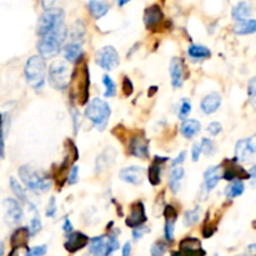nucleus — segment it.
<instances>
[{
    "label": "nucleus",
    "mask_w": 256,
    "mask_h": 256,
    "mask_svg": "<svg viewBox=\"0 0 256 256\" xmlns=\"http://www.w3.org/2000/svg\"><path fill=\"white\" fill-rule=\"evenodd\" d=\"M68 36V28L65 22H60L56 26L52 28L48 32L39 38L38 40V52H39V56L42 59H50L54 58L55 55L59 54L62 50V45H64L65 39Z\"/></svg>",
    "instance_id": "f257e3e1"
},
{
    "label": "nucleus",
    "mask_w": 256,
    "mask_h": 256,
    "mask_svg": "<svg viewBox=\"0 0 256 256\" xmlns=\"http://www.w3.org/2000/svg\"><path fill=\"white\" fill-rule=\"evenodd\" d=\"M19 178L28 189L35 192H46L52 186V178L32 165H22L19 168Z\"/></svg>",
    "instance_id": "f03ea898"
},
{
    "label": "nucleus",
    "mask_w": 256,
    "mask_h": 256,
    "mask_svg": "<svg viewBox=\"0 0 256 256\" xmlns=\"http://www.w3.org/2000/svg\"><path fill=\"white\" fill-rule=\"evenodd\" d=\"M110 115H112L110 105L105 100L100 99V98H95V99L90 100L88 102L86 108H85V116L92 122V125L99 132H102L106 128Z\"/></svg>",
    "instance_id": "7ed1b4c3"
},
{
    "label": "nucleus",
    "mask_w": 256,
    "mask_h": 256,
    "mask_svg": "<svg viewBox=\"0 0 256 256\" xmlns=\"http://www.w3.org/2000/svg\"><path fill=\"white\" fill-rule=\"evenodd\" d=\"M24 74L26 82L32 89H42L45 84V78H46V62L39 55H32L26 60Z\"/></svg>",
    "instance_id": "20e7f679"
},
{
    "label": "nucleus",
    "mask_w": 256,
    "mask_h": 256,
    "mask_svg": "<svg viewBox=\"0 0 256 256\" xmlns=\"http://www.w3.org/2000/svg\"><path fill=\"white\" fill-rule=\"evenodd\" d=\"M48 79H49L50 85L54 89H66L70 79H72L69 64L66 62H62V60H56V62H52L49 68V72H48Z\"/></svg>",
    "instance_id": "39448f33"
},
{
    "label": "nucleus",
    "mask_w": 256,
    "mask_h": 256,
    "mask_svg": "<svg viewBox=\"0 0 256 256\" xmlns=\"http://www.w3.org/2000/svg\"><path fill=\"white\" fill-rule=\"evenodd\" d=\"M72 82H76V92L78 99H79L80 104H86L89 102V72H88V64H82L80 69L72 74Z\"/></svg>",
    "instance_id": "423d86ee"
},
{
    "label": "nucleus",
    "mask_w": 256,
    "mask_h": 256,
    "mask_svg": "<svg viewBox=\"0 0 256 256\" xmlns=\"http://www.w3.org/2000/svg\"><path fill=\"white\" fill-rule=\"evenodd\" d=\"M95 62L102 70L112 72L115 68L119 66L120 56L116 50H115V48L108 45V46L98 50L96 54H95Z\"/></svg>",
    "instance_id": "0eeeda50"
},
{
    "label": "nucleus",
    "mask_w": 256,
    "mask_h": 256,
    "mask_svg": "<svg viewBox=\"0 0 256 256\" xmlns=\"http://www.w3.org/2000/svg\"><path fill=\"white\" fill-rule=\"evenodd\" d=\"M206 252L202 249V242L196 238H185L180 242L179 250L174 252L172 256H205Z\"/></svg>",
    "instance_id": "6e6552de"
},
{
    "label": "nucleus",
    "mask_w": 256,
    "mask_h": 256,
    "mask_svg": "<svg viewBox=\"0 0 256 256\" xmlns=\"http://www.w3.org/2000/svg\"><path fill=\"white\" fill-rule=\"evenodd\" d=\"M256 145H255V136L242 139L235 145V160H239L242 162H252L255 156Z\"/></svg>",
    "instance_id": "1a4fd4ad"
},
{
    "label": "nucleus",
    "mask_w": 256,
    "mask_h": 256,
    "mask_svg": "<svg viewBox=\"0 0 256 256\" xmlns=\"http://www.w3.org/2000/svg\"><path fill=\"white\" fill-rule=\"evenodd\" d=\"M5 206V222L9 226H16L22 222L24 218V212H22V208L19 202L14 199H5L4 200Z\"/></svg>",
    "instance_id": "9d476101"
},
{
    "label": "nucleus",
    "mask_w": 256,
    "mask_h": 256,
    "mask_svg": "<svg viewBox=\"0 0 256 256\" xmlns=\"http://www.w3.org/2000/svg\"><path fill=\"white\" fill-rule=\"evenodd\" d=\"M148 220L146 212H145V206L142 202H136L132 205V209H130L129 216L125 220V224L126 226L132 228H139L144 224Z\"/></svg>",
    "instance_id": "9b49d317"
},
{
    "label": "nucleus",
    "mask_w": 256,
    "mask_h": 256,
    "mask_svg": "<svg viewBox=\"0 0 256 256\" xmlns=\"http://www.w3.org/2000/svg\"><path fill=\"white\" fill-rule=\"evenodd\" d=\"M119 178L124 182H128V184L140 185L144 182L145 169L142 166H136V165L126 166L124 168V169L120 170Z\"/></svg>",
    "instance_id": "f8f14e48"
},
{
    "label": "nucleus",
    "mask_w": 256,
    "mask_h": 256,
    "mask_svg": "<svg viewBox=\"0 0 256 256\" xmlns=\"http://www.w3.org/2000/svg\"><path fill=\"white\" fill-rule=\"evenodd\" d=\"M164 20V12L158 4H152L148 6L144 12V24L149 30L159 26Z\"/></svg>",
    "instance_id": "ddd939ff"
},
{
    "label": "nucleus",
    "mask_w": 256,
    "mask_h": 256,
    "mask_svg": "<svg viewBox=\"0 0 256 256\" xmlns=\"http://www.w3.org/2000/svg\"><path fill=\"white\" fill-rule=\"evenodd\" d=\"M129 152L138 159H148L149 158V142L142 135H136L130 140Z\"/></svg>",
    "instance_id": "4468645a"
},
{
    "label": "nucleus",
    "mask_w": 256,
    "mask_h": 256,
    "mask_svg": "<svg viewBox=\"0 0 256 256\" xmlns=\"http://www.w3.org/2000/svg\"><path fill=\"white\" fill-rule=\"evenodd\" d=\"M89 236L82 234V232H72V234L68 235L66 242H65L64 248L69 252H78L82 249H84L89 244Z\"/></svg>",
    "instance_id": "2eb2a0df"
},
{
    "label": "nucleus",
    "mask_w": 256,
    "mask_h": 256,
    "mask_svg": "<svg viewBox=\"0 0 256 256\" xmlns=\"http://www.w3.org/2000/svg\"><path fill=\"white\" fill-rule=\"evenodd\" d=\"M89 254L88 256H112L106 235L92 238L89 240Z\"/></svg>",
    "instance_id": "dca6fc26"
},
{
    "label": "nucleus",
    "mask_w": 256,
    "mask_h": 256,
    "mask_svg": "<svg viewBox=\"0 0 256 256\" xmlns=\"http://www.w3.org/2000/svg\"><path fill=\"white\" fill-rule=\"evenodd\" d=\"M170 76L174 89L182 86L184 82V62L180 58H172L170 62Z\"/></svg>",
    "instance_id": "f3484780"
},
{
    "label": "nucleus",
    "mask_w": 256,
    "mask_h": 256,
    "mask_svg": "<svg viewBox=\"0 0 256 256\" xmlns=\"http://www.w3.org/2000/svg\"><path fill=\"white\" fill-rule=\"evenodd\" d=\"M222 165H216V166L208 168L206 172H204V189L206 192H212L216 185L219 184L220 180L222 179Z\"/></svg>",
    "instance_id": "a211bd4d"
},
{
    "label": "nucleus",
    "mask_w": 256,
    "mask_h": 256,
    "mask_svg": "<svg viewBox=\"0 0 256 256\" xmlns=\"http://www.w3.org/2000/svg\"><path fill=\"white\" fill-rule=\"evenodd\" d=\"M222 105V95L218 92H212L208 94L206 96L202 98V102H200V108H202V112L206 115L214 114Z\"/></svg>",
    "instance_id": "6ab92c4d"
},
{
    "label": "nucleus",
    "mask_w": 256,
    "mask_h": 256,
    "mask_svg": "<svg viewBox=\"0 0 256 256\" xmlns=\"http://www.w3.org/2000/svg\"><path fill=\"white\" fill-rule=\"evenodd\" d=\"M29 238L30 234L28 228H18V229L12 232V238H10L12 250H19L20 248H26Z\"/></svg>",
    "instance_id": "aec40b11"
},
{
    "label": "nucleus",
    "mask_w": 256,
    "mask_h": 256,
    "mask_svg": "<svg viewBox=\"0 0 256 256\" xmlns=\"http://www.w3.org/2000/svg\"><path fill=\"white\" fill-rule=\"evenodd\" d=\"M252 14V5L250 2H240L232 8V16L236 22L248 20Z\"/></svg>",
    "instance_id": "412c9836"
},
{
    "label": "nucleus",
    "mask_w": 256,
    "mask_h": 256,
    "mask_svg": "<svg viewBox=\"0 0 256 256\" xmlns=\"http://www.w3.org/2000/svg\"><path fill=\"white\" fill-rule=\"evenodd\" d=\"M200 130H202V124L195 119H186L180 125V132L186 139H192L194 136H196Z\"/></svg>",
    "instance_id": "4be33fe9"
},
{
    "label": "nucleus",
    "mask_w": 256,
    "mask_h": 256,
    "mask_svg": "<svg viewBox=\"0 0 256 256\" xmlns=\"http://www.w3.org/2000/svg\"><path fill=\"white\" fill-rule=\"evenodd\" d=\"M64 58L70 62H79L84 58V52L80 44L69 42L64 48Z\"/></svg>",
    "instance_id": "5701e85b"
},
{
    "label": "nucleus",
    "mask_w": 256,
    "mask_h": 256,
    "mask_svg": "<svg viewBox=\"0 0 256 256\" xmlns=\"http://www.w3.org/2000/svg\"><path fill=\"white\" fill-rule=\"evenodd\" d=\"M185 170L182 166L172 168L169 175V188L174 194H178L182 188V182L184 179Z\"/></svg>",
    "instance_id": "b1692460"
},
{
    "label": "nucleus",
    "mask_w": 256,
    "mask_h": 256,
    "mask_svg": "<svg viewBox=\"0 0 256 256\" xmlns=\"http://www.w3.org/2000/svg\"><path fill=\"white\" fill-rule=\"evenodd\" d=\"M88 8H89L90 14L92 15L94 19H102L104 15L108 14L110 9V4L109 2H96V0H92V2H86Z\"/></svg>",
    "instance_id": "393cba45"
},
{
    "label": "nucleus",
    "mask_w": 256,
    "mask_h": 256,
    "mask_svg": "<svg viewBox=\"0 0 256 256\" xmlns=\"http://www.w3.org/2000/svg\"><path fill=\"white\" fill-rule=\"evenodd\" d=\"M28 204H29L30 212H32V220H30V225L28 229H29L30 236H35L36 234H39L40 230H42V220H40V215H39V212H38V208L30 202H28Z\"/></svg>",
    "instance_id": "a878e982"
},
{
    "label": "nucleus",
    "mask_w": 256,
    "mask_h": 256,
    "mask_svg": "<svg viewBox=\"0 0 256 256\" xmlns=\"http://www.w3.org/2000/svg\"><path fill=\"white\" fill-rule=\"evenodd\" d=\"M188 55L194 60H204L206 58H210L212 52H210L209 48L204 46V45L192 44L188 49Z\"/></svg>",
    "instance_id": "bb28decb"
},
{
    "label": "nucleus",
    "mask_w": 256,
    "mask_h": 256,
    "mask_svg": "<svg viewBox=\"0 0 256 256\" xmlns=\"http://www.w3.org/2000/svg\"><path fill=\"white\" fill-rule=\"evenodd\" d=\"M245 190V184L242 180H234V182H230L226 188H225V196L228 199H235V198H239L240 195H242Z\"/></svg>",
    "instance_id": "cd10ccee"
},
{
    "label": "nucleus",
    "mask_w": 256,
    "mask_h": 256,
    "mask_svg": "<svg viewBox=\"0 0 256 256\" xmlns=\"http://www.w3.org/2000/svg\"><path fill=\"white\" fill-rule=\"evenodd\" d=\"M256 30V20L255 19H248L242 20V22H236L234 26V32L239 35H248L254 34Z\"/></svg>",
    "instance_id": "c85d7f7f"
},
{
    "label": "nucleus",
    "mask_w": 256,
    "mask_h": 256,
    "mask_svg": "<svg viewBox=\"0 0 256 256\" xmlns=\"http://www.w3.org/2000/svg\"><path fill=\"white\" fill-rule=\"evenodd\" d=\"M148 180L152 186H158L162 182V165L152 162L148 169Z\"/></svg>",
    "instance_id": "c756f323"
},
{
    "label": "nucleus",
    "mask_w": 256,
    "mask_h": 256,
    "mask_svg": "<svg viewBox=\"0 0 256 256\" xmlns=\"http://www.w3.org/2000/svg\"><path fill=\"white\" fill-rule=\"evenodd\" d=\"M100 156L104 158V160L96 159V162H95V164H96L98 170H99V172H102V170L108 169V168L112 164L115 158V152L112 149V148H109V149H105V152H102Z\"/></svg>",
    "instance_id": "7c9ffc66"
},
{
    "label": "nucleus",
    "mask_w": 256,
    "mask_h": 256,
    "mask_svg": "<svg viewBox=\"0 0 256 256\" xmlns=\"http://www.w3.org/2000/svg\"><path fill=\"white\" fill-rule=\"evenodd\" d=\"M10 189H12V194L16 196V199L19 200V202H29V200H28V196H26V192H25V190L22 189V186L20 185V182H18L15 178H10Z\"/></svg>",
    "instance_id": "2f4dec72"
},
{
    "label": "nucleus",
    "mask_w": 256,
    "mask_h": 256,
    "mask_svg": "<svg viewBox=\"0 0 256 256\" xmlns=\"http://www.w3.org/2000/svg\"><path fill=\"white\" fill-rule=\"evenodd\" d=\"M178 218H165V226H164V236L168 242H174L175 235V222Z\"/></svg>",
    "instance_id": "473e14b6"
},
{
    "label": "nucleus",
    "mask_w": 256,
    "mask_h": 256,
    "mask_svg": "<svg viewBox=\"0 0 256 256\" xmlns=\"http://www.w3.org/2000/svg\"><path fill=\"white\" fill-rule=\"evenodd\" d=\"M200 219V208H195V209L192 210H186L184 212V225L186 228L192 226V225L196 224Z\"/></svg>",
    "instance_id": "72a5a7b5"
},
{
    "label": "nucleus",
    "mask_w": 256,
    "mask_h": 256,
    "mask_svg": "<svg viewBox=\"0 0 256 256\" xmlns=\"http://www.w3.org/2000/svg\"><path fill=\"white\" fill-rule=\"evenodd\" d=\"M102 84H104L105 86V98H112L116 95V84H115L114 80H112L108 74L102 75Z\"/></svg>",
    "instance_id": "f704fd0d"
},
{
    "label": "nucleus",
    "mask_w": 256,
    "mask_h": 256,
    "mask_svg": "<svg viewBox=\"0 0 256 256\" xmlns=\"http://www.w3.org/2000/svg\"><path fill=\"white\" fill-rule=\"evenodd\" d=\"M200 148H202V152H204L206 156H212L216 152L214 142L212 139H208V138H202V142H200Z\"/></svg>",
    "instance_id": "c9c22d12"
},
{
    "label": "nucleus",
    "mask_w": 256,
    "mask_h": 256,
    "mask_svg": "<svg viewBox=\"0 0 256 256\" xmlns=\"http://www.w3.org/2000/svg\"><path fill=\"white\" fill-rule=\"evenodd\" d=\"M190 112H192V102H189V99H182L179 109V119L184 122V120L188 119Z\"/></svg>",
    "instance_id": "e433bc0d"
},
{
    "label": "nucleus",
    "mask_w": 256,
    "mask_h": 256,
    "mask_svg": "<svg viewBox=\"0 0 256 256\" xmlns=\"http://www.w3.org/2000/svg\"><path fill=\"white\" fill-rule=\"evenodd\" d=\"M165 252H166V244L162 242H155L152 246V250H150L152 256H164Z\"/></svg>",
    "instance_id": "4c0bfd02"
},
{
    "label": "nucleus",
    "mask_w": 256,
    "mask_h": 256,
    "mask_svg": "<svg viewBox=\"0 0 256 256\" xmlns=\"http://www.w3.org/2000/svg\"><path fill=\"white\" fill-rule=\"evenodd\" d=\"M48 252L46 245H39V246L32 248L26 252V254L24 256H44Z\"/></svg>",
    "instance_id": "58836bf2"
},
{
    "label": "nucleus",
    "mask_w": 256,
    "mask_h": 256,
    "mask_svg": "<svg viewBox=\"0 0 256 256\" xmlns=\"http://www.w3.org/2000/svg\"><path fill=\"white\" fill-rule=\"evenodd\" d=\"M55 214H56V202H55V198H50L49 202L46 205V210H45V215L48 218H54Z\"/></svg>",
    "instance_id": "ea45409f"
},
{
    "label": "nucleus",
    "mask_w": 256,
    "mask_h": 256,
    "mask_svg": "<svg viewBox=\"0 0 256 256\" xmlns=\"http://www.w3.org/2000/svg\"><path fill=\"white\" fill-rule=\"evenodd\" d=\"M222 132V125L220 124L219 122H210L209 126H208V132H209L212 136H218Z\"/></svg>",
    "instance_id": "a19ab883"
},
{
    "label": "nucleus",
    "mask_w": 256,
    "mask_h": 256,
    "mask_svg": "<svg viewBox=\"0 0 256 256\" xmlns=\"http://www.w3.org/2000/svg\"><path fill=\"white\" fill-rule=\"evenodd\" d=\"M122 92L125 96H130L134 92V85L128 76H124V80H122Z\"/></svg>",
    "instance_id": "79ce46f5"
},
{
    "label": "nucleus",
    "mask_w": 256,
    "mask_h": 256,
    "mask_svg": "<svg viewBox=\"0 0 256 256\" xmlns=\"http://www.w3.org/2000/svg\"><path fill=\"white\" fill-rule=\"evenodd\" d=\"M149 232V229H148L146 226H139V228H135V229H132V239L135 240V242H139L140 239H142V236H144L145 234H148Z\"/></svg>",
    "instance_id": "37998d69"
},
{
    "label": "nucleus",
    "mask_w": 256,
    "mask_h": 256,
    "mask_svg": "<svg viewBox=\"0 0 256 256\" xmlns=\"http://www.w3.org/2000/svg\"><path fill=\"white\" fill-rule=\"evenodd\" d=\"M78 178H79V166L78 165H72V169H70V174H69V185H74L78 182Z\"/></svg>",
    "instance_id": "c03bdc74"
},
{
    "label": "nucleus",
    "mask_w": 256,
    "mask_h": 256,
    "mask_svg": "<svg viewBox=\"0 0 256 256\" xmlns=\"http://www.w3.org/2000/svg\"><path fill=\"white\" fill-rule=\"evenodd\" d=\"M256 79L255 78H252L249 82V85H248V92H249L250 102H252V105H255V92H256Z\"/></svg>",
    "instance_id": "a18cd8bd"
},
{
    "label": "nucleus",
    "mask_w": 256,
    "mask_h": 256,
    "mask_svg": "<svg viewBox=\"0 0 256 256\" xmlns=\"http://www.w3.org/2000/svg\"><path fill=\"white\" fill-rule=\"evenodd\" d=\"M200 154H202V148H200V142H195L192 148V162H199Z\"/></svg>",
    "instance_id": "49530a36"
},
{
    "label": "nucleus",
    "mask_w": 256,
    "mask_h": 256,
    "mask_svg": "<svg viewBox=\"0 0 256 256\" xmlns=\"http://www.w3.org/2000/svg\"><path fill=\"white\" fill-rule=\"evenodd\" d=\"M186 152H180L179 155H178L176 158H175L174 160H172V168H176V166H182V162H185V160H186Z\"/></svg>",
    "instance_id": "de8ad7c7"
},
{
    "label": "nucleus",
    "mask_w": 256,
    "mask_h": 256,
    "mask_svg": "<svg viewBox=\"0 0 256 256\" xmlns=\"http://www.w3.org/2000/svg\"><path fill=\"white\" fill-rule=\"evenodd\" d=\"M72 122H74V134L76 135L78 132H79V126H80V115L78 112V110L72 109Z\"/></svg>",
    "instance_id": "09e8293b"
},
{
    "label": "nucleus",
    "mask_w": 256,
    "mask_h": 256,
    "mask_svg": "<svg viewBox=\"0 0 256 256\" xmlns=\"http://www.w3.org/2000/svg\"><path fill=\"white\" fill-rule=\"evenodd\" d=\"M215 232H216V226L214 224H205L204 230H202V236L212 238Z\"/></svg>",
    "instance_id": "8fccbe9b"
},
{
    "label": "nucleus",
    "mask_w": 256,
    "mask_h": 256,
    "mask_svg": "<svg viewBox=\"0 0 256 256\" xmlns=\"http://www.w3.org/2000/svg\"><path fill=\"white\" fill-rule=\"evenodd\" d=\"M62 232H64V234L66 235V236L74 232V228H72V224L70 222L69 218H66V219L64 220V222H62Z\"/></svg>",
    "instance_id": "3c124183"
},
{
    "label": "nucleus",
    "mask_w": 256,
    "mask_h": 256,
    "mask_svg": "<svg viewBox=\"0 0 256 256\" xmlns=\"http://www.w3.org/2000/svg\"><path fill=\"white\" fill-rule=\"evenodd\" d=\"M122 256H132V242H125L122 250Z\"/></svg>",
    "instance_id": "603ef678"
},
{
    "label": "nucleus",
    "mask_w": 256,
    "mask_h": 256,
    "mask_svg": "<svg viewBox=\"0 0 256 256\" xmlns=\"http://www.w3.org/2000/svg\"><path fill=\"white\" fill-rule=\"evenodd\" d=\"M150 92H149V96L152 98L155 92H158V86H150Z\"/></svg>",
    "instance_id": "864d4df0"
},
{
    "label": "nucleus",
    "mask_w": 256,
    "mask_h": 256,
    "mask_svg": "<svg viewBox=\"0 0 256 256\" xmlns=\"http://www.w3.org/2000/svg\"><path fill=\"white\" fill-rule=\"evenodd\" d=\"M4 244H2V242H0V256H2L4 255Z\"/></svg>",
    "instance_id": "5fc2aeb1"
},
{
    "label": "nucleus",
    "mask_w": 256,
    "mask_h": 256,
    "mask_svg": "<svg viewBox=\"0 0 256 256\" xmlns=\"http://www.w3.org/2000/svg\"><path fill=\"white\" fill-rule=\"evenodd\" d=\"M118 4H119V5H120V6H122V5L128 4V2H118Z\"/></svg>",
    "instance_id": "6e6d98bb"
},
{
    "label": "nucleus",
    "mask_w": 256,
    "mask_h": 256,
    "mask_svg": "<svg viewBox=\"0 0 256 256\" xmlns=\"http://www.w3.org/2000/svg\"><path fill=\"white\" fill-rule=\"evenodd\" d=\"M212 256H219V255H218V254H214Z\"/></svg>",
    "instance_id": "4d7b16f0"
}]
</instances>
